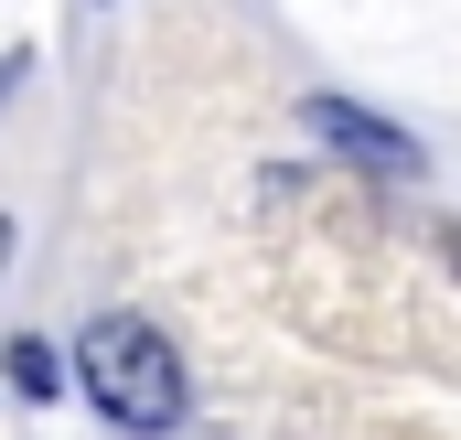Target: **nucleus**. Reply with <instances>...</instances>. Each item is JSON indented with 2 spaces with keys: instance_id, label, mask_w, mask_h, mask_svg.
<instances>
[{
  "instance_id": "nucleus-1",
  "label": "nucleus",
  "mask_w": 461,
  "mask_h": 440,
  "mask_svg": "<svg viewBox=\"0 0 461 440\" xmlns=\"http://www.w3.org/2000/svg\"><path fill=\"white\" fill-rule=\"evenodd\" d=\"M76 376H86V398L108 408L118 430H140V440L183 430V408H194V387H183V354H172L161 333L140 323V312H97V323L76 333Z\"/></svg>"
},
{
  "instance_id": "nucleus-2",
  "label": "nucleus",
  "mask_w": 461,
  "mask_h": 440,
  "mask_svg": "<svg viewBox=\"0 0 461 440\" xmlns=\"http://www.w3.org/2000/svg\"><path fill=\"white\" fill-rule=\"evenodd\" d=\"M312 129H322L333 151H354V161H375V172H397V183L419 172V151H408V140H397L386 118H365V108H344V97H312Z\"/></svg>"
},
{
  "instance_id": "nucleus-3",
  "label": "nucleus",
  "mask_w": 461,
  "mask_h": 440,
  "mask_svg": "<svg viewBox=\"0 0 461 440\" xmlns=\"http://www.w3.org/2000/svg\"><path fill=\"white\" fill-rule=\"evenodd\" d=\"M0 376H11L22 398H54V387H65V376H54V344H43V333H11V344H0Z\"/></svg>"
},
{
  "instance_id": "nucleus-4",
  "label": "nucleus",
  "mask_w": 461,
  "mask_h": 440,
  "mask_svg": "<svg viewBox=\"0 0 461 440\" xmlns=\"http://www.w3.org/2000/svg\"><path fill=\"white\" fill-rule=\"evenodd\" d=\"M440 258H451V280H461V225H451V236H440Z\"/></svg>"
},
{
  "instance_id": "nucleus-5",
  "label": "nucleus",
  "mask_w": 461,
  "mask_h": 440,
  "mask_svg": "<svg viewBox=\"0 0 461 440\" xmlns=\"http://www.w3.org/2000/svg\"><path fill=\"white\" fill-rule=\"evenodd\" d=\"M0 269H11V215H0Z\"/></svg>"
}]
</instances>
